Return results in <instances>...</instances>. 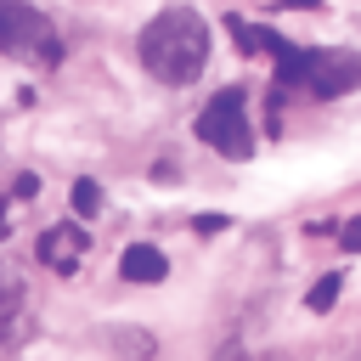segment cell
<instances>
[{
	"instance_id": "1",
	"label": "cell",
	"mask_w": 361,
	"mask_h": 361,
	"mask_svg": "<svg viewBox=\"0 0 361 361\" xmlns=\"http://www.w3.org/2000/svg\"><path fill=\"white\" fill-rule=\"evenodd\" d=\"M141 68L164 85H192L209 62V23L192 6H164L147 28H141Z\"/></svg>"
},
{
	"instance_id": "2",
	"label": "cell",
	"mask_w": 361,
	"mask_h": 361,
	"mask_svg": "<svg viewBox=\"0 0 361 361\" xmlns=\"http://www.w3.org/2000/svg\"><path fill=\"white\" fill-rule=\"evenodd\" d=\"M0 51L23 56V62H39V68L62 62V39H56L51 17L28 0H0Z\"/></svg>"
},
{
	"instance_id": "3",
	"label": "cell",
	"mask_w": 361,
	"mask_h": 361,
	"mask_svg": "<svg viewBox=\"0 0 361 361\" xmlns=\"http://www.w3.org/2000/svg\"><path fill=\"white\" fill-rule=\"evenodd\" d=\"M197 135L231 164L248 158L254 152V130H248V113H243V90H214V102L197 113Z\"/></svg>"
},
{
	"instance_id": "4",
	"label": "cell",
	"mask_w": 361,
	"mask_h": 361,
	"mask_svg": "<svg viewBox=\"0 0 361 361\" xmlns=\"http://www.w3.org/2000/svg\"><path fill=\"white\" fill-rule=\"evenodd\" d=\"M355 85H361V56H350V51H310L299 90H310V96H344Z\"/></svg>"
},
{
	"instance_id": "5",
	"label": "cell",
	"mask_w": 361,
	"mask_h": 361,
	"mask_svg": "<svg viewBox=\"0 0 361 361\" xmlns=\"http://www.w3.org/2000/svg\"><path fill=\"white\" fill-rule=\"evenodd\" d=\"M85 248H90V231H85V226H51V231L39 237V259L56 265V271H73V265L85 259Z\"/></svg>"
},
{
	"instance_id": "6",
	"label": "cell",
	"mask_w": 361,
	"mask_h": 361,
	"mask_svg": "<svg viewBox=\"0 0 361 361\" xmlns=\"http://www.w3.org/2000/svg\"><path fill=\"white\" fill-rule=\"evenodd\" d=\"M118 271H124V282H164V276H169V259H164L152 243H130V248L118 254Z\"/></svg>"
},
{
	"instance_id": "7",
	"label": "cell",
	"mask_w": 361,
	"mask_h": 361,
	"mask_svg": "<svg viewBox=\"0 0 361 361\" xmlns=\"http://www.w3.org/2000/svg\"><path fill=\"white\" fill-rule=\"evenodd\" d=\"M231 34H237V45H243L248 56H276V51H282V34H271V28H259V23L231 17Z\"/></svg>"
},
{
	"instance_id": "8",
	"label": "cell",
	"mask_w": 361,
	"mask_h": 361,
	"mask_svg": "<svg viewBox=\"0 0 361 361\" xmlns=\"http://www.w3.org/2000/svg\"><path fill=\"white\" fill-rule=\"evenodd\" d=\"M338 288H344V276H338V271H327L322 282H310V293H305V305H310V310H327V305L338 299Z\"/></svg>"
},
{
	"instance_id": "9",
	"label": "cell",
	"mask_w": 361,
	"mask_h": 361,
	"mask_svg": "<svg viewBox=\"0 0 361 361\" xmlns=\"http://www.w3.org/2000/svg\"><path fill=\"white\" fill-rule=\"evenodd\" d=\"M17 305H23V276L11 265H0V316H11Z\"/></svg>"
},
{
	"instance_id": "10",
	"label": "cell",
	"mask_w": 361,
	"mask_h": 361,
	"mask_svg": "<svg viewBox=\"0 0 361 361\" xmlns=\"http://www.w3.org/2000/svg\"><path fill=\"white\" fill-rule=\"evenodd\" d=\"M73 209L90 220V214L102 209V186H96V180H79V186H73Z\"/></svg>"
},
{
	"instance_id": "11",
	"label": "cell",
	"mask_w": 361,
	"mask_h": 361,
	"mask_svg": "<svg viewBox=\"0 0 361 361\" xmlns=\"http://www.w3.org/2000/svg\"><path fill=\"white\" fill-rule=\"evenodd\" d=\"M338 248H344V254H361V214L338 226Z\"/></svg>"
},
{
	"instance_id": "12",
	"label": "cell",
	"mask_w": 361,
	"mask_h": 361,
	"mask_svg": "<svg viewBox=\"0 0 361 361\" xmlns=\"http://www.w3.org/2000/svg\"><path fill=\"white\" fill-rule=\"evenodd\" d=\"M192 226H197V237H214V231H226L231 220H226V214H197Z\"/></svg>"
},
{
	"instance_id": "13",
	"label": "cell",
	"mask_w": 361,
	"mask_h": 361,
	"mask_svg": "<svg viewBox=\"0 0 361 361\" xmlns=\"http://www.w3.org/2000/svg\"><path fill=\"white\" fill-rule=\"evenodd\" d=\"M39 192V175H17V186H11V197H34Z\"/></svg>"
},
{
	"instance_id": "14",
	"label": "cell",
	"mask_w": 361,
	"mask_h": 361,
	"mask_svg": "<svg viewBox=\"0 0 361 361\" xmlns=\"http://www.w3.org/2000/svg\"><path fill=\"white\" fill-rule=\"evenodd\" d=\"M214 361H248V355H243V350H237V344H226V350H220V355H214Z\"/></svg>"
},
{
	"instance_id": "15",
	"label": "cell",
	"mask_w": 361,
	"mask_h": 361,
	"mask_svg": "<svg viewBox=\"0 0 361 361\" xmlns=\"http://www.w3.org/2000/svg\"><path fill=\"white\" fill-rule=\"evenodd\" d=\"M0 237H6V197H0Z\"/></svg>"
}]
</instances>
